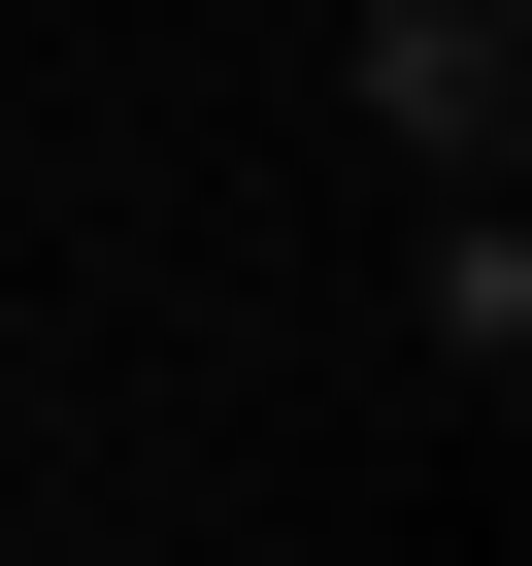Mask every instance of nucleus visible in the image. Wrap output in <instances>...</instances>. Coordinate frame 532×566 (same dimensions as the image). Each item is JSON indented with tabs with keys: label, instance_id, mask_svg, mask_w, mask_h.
Here are the masks:
<instances>
[{
	"label": "nucleus",
	"instance_id": "f257e3e1",
	"mask_svg": "<svg viewBox=\"0 0 532 566\" xmlns=\"http://www.w3.org/2000/svg\"><path fill=\"white\" fill-rule=\"evenodd\" d=\"M333 67H366V134H400V167H499V134H532V0H366Z\"/></svg>",
	"mask_w": 532,
	"mask_h": 566
},
{
	"label": "nucleus",
	"instance_id": "f03ea898",
	"mask_svg": "<svg viewBox=\"0 0 532 566\" xmlns=\"http://www.w3.org/2000/svg\"><path fill=\"white\" fill-rule=\"evenodd\" d=\"M400 334H433V400H466V433L532 400V233H499V167H433V266H400Z\"/></svg>",
	"mask_w": 532,
	"mask_h": 566
}]
</instances>
